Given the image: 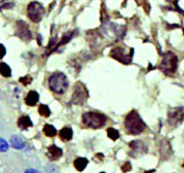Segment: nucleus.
Returning a JSON list of instances; mask_svg holds the SVG:
<instances>
[{
    "mask_svg": "<svg viewBox=\"0 0 184 173\" xmlns=\"http://www.w3.org/2000/svg\"><path fill=\"white\" fill-rule=\"evenodd\" d=\"M124 127H126L128 133L133 135H138L144 131L145 124L137 111L133 110L128 114L126 119H124Z\"/></svg>",
    "mask_w": 184,
    "mask_h": 173,
    "instance_id": "1",
    "label": "nucleus"
},
{
    "mask_svg": "<svg viewBox=\"0 0 184 173\" xmlns=\"http://www.w3.org/2000/svg\"><path fill=\"white\" fill-rule=\"evenodd\" d=\"M49 87L50 91H53L56 94H64V93H66L69 87L67 76L62 72H56L52 74L49 78Z\"/></svg>",
    "mask_w": 184,
    "mask_h": 173,
    "instance_id": "2",
    "label": "nucleus"
},
{
    "mask_svg": "<svg viewBox=\"0 0 184 173\" xmlns=\"http://www.w3.org/2000/svg\"><path fill=\"white\" fill-rule=\"evenodd\" d=\"M107 122V118L104 114L94 111H89L82 114V123L84 126L92 128V129H99L102 128Z\"/></svg>",
    "mask_w": 184,
    "mask_h": 173,
    "instance_id": "3",
    "label": "nucleus"
},
{
    "mask_svg": "<svg viewBox=\"0 0 184 173\" xmlns=\"http://www.w3.org/2000/svg\"><path fill=\"white\" fill-rule=\"evenodd\" d=\"M177 64H178V58L177 56L173 53H166L162 57V60L161 64H159V69L167 75L173 74L177 69Z\"/></svg>",
    "mask_w": 184,
    "mask_h": 173,
    "instance_id": "4",
    "label": "nucleus"
},
{
    "mask_svg": "<svg viewBox=\"0 0 184 173\" xmlns=\"http://www.w3.org/2000/svg\"><path fill=\"white\" fill-rule=\"evenodd\" d=\"M44 7L41 3H39L37 1H32L31 3H29L27 9V15L32 22H40L44 16Z\"/></svg>",
    "mask_w": 184,
    "mask_h": 173,
    "instance_id": "5",
    "label": "nucleus"
},
{
    "mask_svg": "<svg viewBox=\"0 0 184 173\" xmlns=\"http://www.w3.org/2000/svg\"><path fill=\"white\" fill-rule=\"evenodd\" d=\"M87 98V91L81 82H77L74 86L73 95H72L71 102L74 104H82Z\"/></svg>",
    "mask_w": 184,
    "mask_h": 173,
    "instance_id": "6",
    "label": "nucleus"
},
{
    "mask_svg": "<svg viewBox=\"0 0 184 173\" xmlns=\"http://www.w3.org/2000/svg\"><path fill=\"white\" fill-rule=\"evenodd\" d=\"M132 55H133V50L128 54L127 50L122 47H115L109 53V56L113 59H115L119 62L124 63V64H129L131 61H132Z\"/></svg>",
    "mask_w": 184,
    "mask_h": 173,
    "instance_id": "7",
    "label": "nucleus"
},
{
    "mask_svg": "<svg viewBox=\"0 0 184 173\" xmlns=\"http://www.w3.org/2000/svg\"><path fill=\"white\" fill-rule=\"evenodd\" d=\"M184 119V107L173 108L168 113V121L171 126H177Z\"/></svg>",
    "mask_w": 184,
    "mask_h": 173,
    "instance_id": "8",
    "label": "nucleus"
},
{
    "mask_svg": "<svg viewBox=\"0 0 184 173\" xmlns=\"http://www.w3.org/2000/svg\"><path fill=\"white\" fill-rule=\"evenodd\" d=\"M15 34L20 37L21 39L25 41L31 40L32 38V34L31 31L29 30L28 25L23 21H19L17 22V26H15Z\"/></svg>",
    "mask_w": 184,
    "mask_h": 173,
    "instance_id": "9",
    "label": "nucleus"
},
{
    "mask_svg": "<svg viewBox=\"0 0 184 173\" xmlns=\"http://www.w3.org/2000/svg\"><path fill=\"white\" fill-rule=\"evenodd\" d=\"M39 100V95L36 91H30L25 98L26 104L29 106H35Z\"/></svg>",
    "mask_w": 184,
    "mask_h": 173,
    "instance_id": "10",
    "label": "nucleus"
},
{
    "mask_svg": "<svg viewBox=\"0 0 184 173\" xmlns=\"http://www.w3.org/2000/svg\"><path fill=\"white\" fill-rule=\"evenodd\" d=\"M63 151L61 148H59L58 146L56 145H50L49 147V158L52 160H58L62 156Z\"/></svg>",
    "mask_w": 184,
    "mask_h": 173,
    "instance_id": "11",
    "label": "nucleus"
},
{
    "mask_svg": "<svg viewBox=\"0 0 184 173\" xmlns=\"http://www.w3.org/2000/svg\"><path fill=\"white\" fill-rule=\"evenodd\" d=\"M32 125H33V123H32V121L28 116H21L18 121V126L20 127L21 129H28V128L32 127Z\"/></svg>",
    "mask_w": 184,
    "mask_h": 173,
    "instance_id": "12",
    "label": "nucleus"
},
{
    "mask_svg": "<svg viewBox=\"0 0 184 173\" xmlns=\"http://www.w3.org/2000/svg\"><path fill=\"white\" fill-rule=\"evenodd\" d=\"M72 136H73V132H72L71 128L65 127L60 131V138L63 141H69L72 139Z\"/></svg>",
    "mask_w": 184,
    "mask_h": 173,
    "instance_id": "13",
    "label": "nucleus"
},
{
    "mask_svg": "<svg viewBox=\"0 0 184 173\" xmlns=\"http://www.w3.org/2000/svg\"><path fill=\"white\" fill-rule=\"evenodd\" d=\"M87 165V160L84 158H77L74 161V167L78 170V171H82Z\"/></svg>",
    "mask_w": 184,
    "mask_h": 173,
    "instance_id": "14",
    "label": "nucleus"
},
{
    "mask_svg": "<svg viewBox=\"0 0 184 173\" xmlns=\"http://www.w3.org/2000/svg\"><path fill=\"white\" fill-rule=\"evenodd\" d=\"M10 143L17 150H22L24 146H25V143L19 136H12V139H10Z\"/></svg>",
    "mask_w": 184,
    "mask_h": 173,
    "instance_id": "15",
    "label": "nucleus"
},
{
    "mask_svg": "<svg viewBox=\"0 0 184 173\" xmlns=\"http://www.w3.org/2000/svg\"><path fill=\"white\" fill-rule=\"evenodd\" d=\"M0 73L4 78H9L12 75V69L6 63H0Z\"/></svg>",
    "mask_w": 184,
    "mask_h": 173,
    "instance_id": "16",
    "label": "nucleus"
},
{
    "mask_svg": "<svg viewBox=\"0 0 184 173\" xmlns=\"http://www.w3.org/2000/svg\"><path fill=\"white\" fill-rule=\"evenodd\" d=\"M43 132L44 134L49 137H54L56 136V134H57V130H56V128L54 126H52V125H45L43 127Z\"/></svg>",
    "mask_w": 184,
    "mask_h": 173,
    "instance_id": "17",
    "label": "nucleus"
},
{
    "mask_svg": "<svg viewBox=\"0 0 184 173\" xmlns=\"http://www.w3.org/2000/svg\"><path fill=\"white\" fill-rule=\"evenodd\" d=\"M38 112H39V114H40V116H45V118H47V116H50V110H49V108L47 107L46 105H43V104H41V105L38 107Z\"/></svg>",
    "mask_w": 184,
    "mask_h": 173,
    "instance_id": "18",
    "label": "nucleus"
},
{
    "mask_svg": "<svg viewBox=\"0 0 184 173\" xmlns=\"http://www.w3.org/2000/svg\"><path fill=\"white\" fill-rule=\"evenodd\" d=\"M107 135L110 139L112 140H116L117 138L119 137V133L117 130H115L114 128H108L107 129Z\"/></svg>",
    "mask_w": 184,
    "mask_h": 173,
    "instance_id": "19",
    "label": "nucleus"
},
{
    "mask_svg": "<svg viewBox=\"0 0 184 173\" xmlns=\"http://www.w3.org/2000/svg\"><path fill=\"white\" fill-rule=\"evenodd\" d=\"M7 148H9V144L5 141L4 139H1L0 138V151H6Z\"/></svg>",
    "mask_w": 184,
    "mask_h": 173,
    "instance_id": "20",
    "label": "nucleus"
},
{
    "mask_svg": "<svg viewBox=\"0 0 184 173\" xmlns=\"http://www.w3.org/2000/svg\"><path fill=\"white\" fill-rule=\"evenodd\" d=\"M31 81H32V78H30V76H25V78H20V82H22L24 86H27V85L30 84Z\"/></svg>",
    "mask_w": 184,
    "mask_h": 173,
    "instance_id": "21",
    "label": "nucleus"
},
{
    "mask_svg": "<svg viewBox=\"0 0 184 173\" xmlns=\"http://www.w3.org/2000/svg\"><path fill=\"white\" fill-rule=\"evenodd\" d=\"M131 169H132V166H131V164L129 163V162H127V163H124V165H122V167H121V170H122V172H127V171H130Z\"/></svg>",
    "mask_w": 184,
    "mask_h": 173,
    "instance_id": "22",
    "label": "nucleus"
},
{
    "mask_svg": "<svg viewBox=\"0 0 184 173\" xmlns=\"http://www.w3.org/2000/svg\"><path fill=\"white\" fill-rule=\"evenodd\" d=\"M5 54H6V50H5L3 44L0 43V59H1V58H3L5 56Z\"/></svg>",
    "mask_w": 184,
    "mask_h": 173,
    "instance_id": "23",
    "label": "nucleus"
},
{
    "mask_svg": "<svg viewBox=\"0 0 184 173\" xmlns=\"http://www.w3.org/2000/svg\"><path fill=\"white\" fill-rule=\"evenodd\" d=\"M12 6H14V3H7V4L2 5L1 9H9V7H12Z\"/></svg>",
    "mask_w": 184,
    "mask_h": 173,
    "instance_id": "24",
    "label": "nucleus"
},
{
    "mask_svg": "<svg viewBox=\"0 0 184 173\" xmlns=\"http://www.w3.org/2000/svg\"><path fill=\"white\" fill-rule=\"evenodd\" d=\"M25 173H40L39 171H37V170H35V169H29V170H27Z\"/></svg>",
    "mask_w": 184,
    "mask_h": 173,
    "instance_id": "25",
    "label": "nucleus"
},
{
    "mask_svg": "<svg viewBox=\"0 0 184 173\" xmlns=\"http://www.w3.org/2000/svg\"><path fill=\"white\" fill-rule=\"evenodd\" d=\"M145 173H155V171L154 170H149V171H146Z\"/></svg>",
    "mask_w": 184,
    "mask_h": 173,
    "instance_id": "26",
    "label": "nucleus"
},
{
    "mask_svg": "<svg viewBox=\"0 0 184 173\" xmlns=\"http://www.w3.org/2000/svg\"><path fill=\"white\" fill-rule=\"evenodd\" d=\"M102 173H105V172H102Z\"/></svg>",
    "mask_w": 184,
    "mask_h": 173,
    "instance_id": "27",
    "label": "nucleus"
}]
</instances>
